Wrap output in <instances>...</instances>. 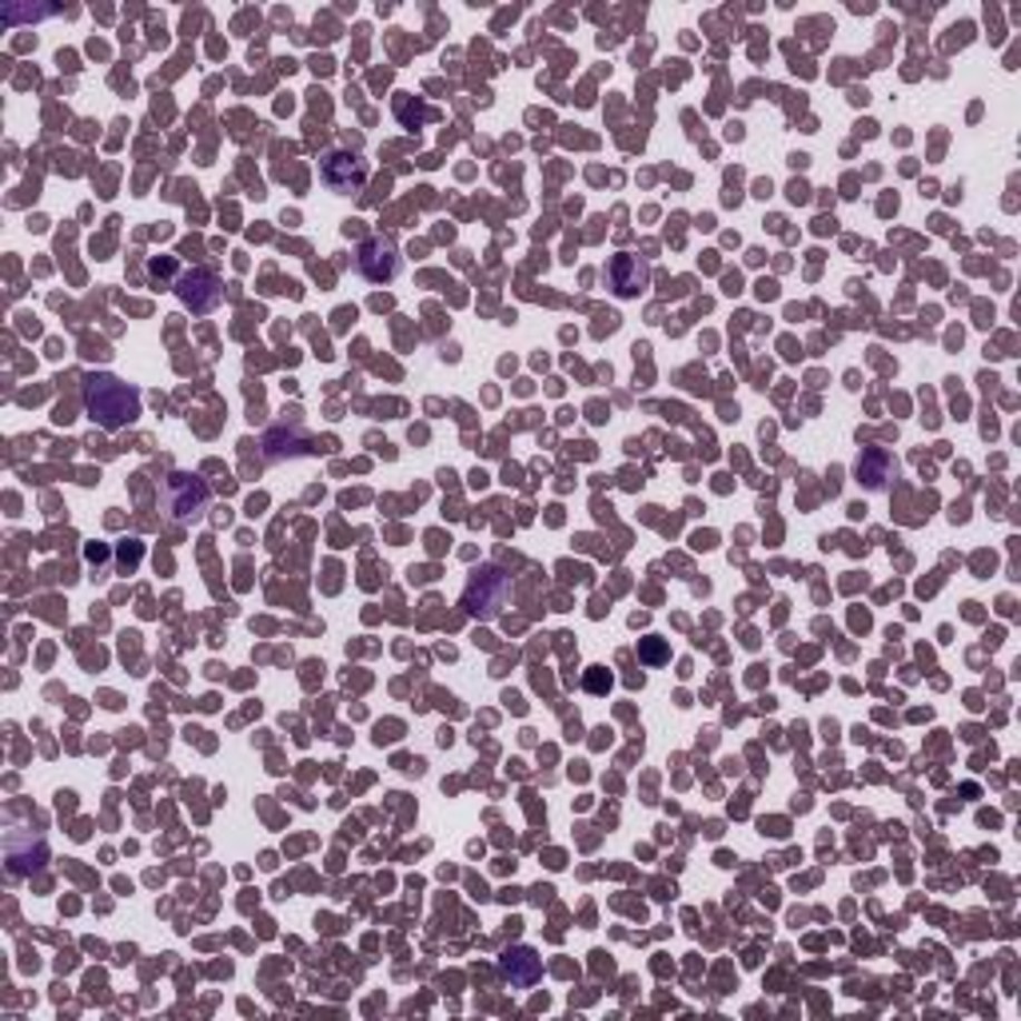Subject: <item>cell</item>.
<instances>
[{
  "label": "cell",
  "mask_w": 1021,
  "mask_h": 1021,
  "mask_svg": "<svg viewBox=\"0 0 1021 1021\" xmlns=\"http://www.w3.org/2000/svg\"><path fill=\"white\" fill-rule=\"evenodd\" d=\"M607 276H611V287L619 292L622 300L639 296L642 287L650 284V267L642 256H630V252H619V256L607 264Z\"/></svg>",
  "instance_id": "obj_9"
},
{
  "label": "cell",
  "mask_w": 1021,
  "mask_h": 1021,
  "mask_svg": "<svg viewBox=\"0 0 1021 1021\" xmlns=\"http://www.w3.org/2000/svg\"><path fill=\"white\" fill-rule=\"evenodd\" d=\"M4 862H9L12 878H29V874H37V870L48 862L45 838L32 834V831H9V838H4Z\"/></svg>",
  "instance_id": "obj_6"
},
{
  "label": "cell",
  "mask_w": 1021,
  "mask_h": 1021,
  "mask_svg": "<svg viewBox=\"0 0 1021 1021\" xmlns=\"http://www.w3.org/2000/svg\"><path fill=\"white\" fill-rule=\"evenodd\" d=\"M854 475H858V483H866L870 491H882V488H890V479L897 475V459L890 455L886 448H862L858 463H854Z\"/></svg>",
  "instance_id": "obj_10"
},
{
  "label": "cell",
  "mask_w": 1021,
  "mask_h": 1021,
  "mask_svg": "<svg viewBox=\"0 0 1021 1021\" xmlns=\"http://www.w3.org/2000/svg\"><path fill=\"white\" fill-rule=\"evenodd\" d=\"M85 411L88 420L105 431H120L140 415V392L116 375H88L85 380Z\"/></svg>",
  "instance_id": "obj_1"
},
{
  "label": "cell",
  "mask_w": 1021,
  "mask_h": 1021,
  "mask_svg": "<svg viewBox=\"0 0 1021 1021\" xmlns=\"http://www.w3.org/2000/svg\"><path fill=\"white\" fill-rule=\"evenodd\" d=\"M507 599H511V575L499 571V567H483V571L471 575L468 591H463V607H468V615H475V619H499V611L507 607Z\"/></svg>",
  "instance_id": "obj_2"
},
{
  "label": "cell",
  "mask_w": 1021,
  "mask_h": 1021,
  "mask_svg": "<svg viewBox=\"0 0 1021 1021\" xmlns=\"http://www.w3.org/2000/svg\"><path fill=\"white\" fill-rule=\"evenodd\" d=\"M499 974L516 985V990H531V985L543 978V958L534 954L531 945H511V950H503V958H499Z\"/></svg>",
  "instance_id": "obj_8"
},
{
  "label": "cell",
  "mask_w": 1021,
  "mask_h": 1021,
  "mask_svg": "<svg viewBox=\"0 0 1021 1021\" xmlns=\"http://www.w3.org/2000/svg\"><path fill=\"white\" fill-rule=\"evenodd\" d=\"M264 448H267V455L272 459H284V455H307V440L300 435V431H287L284 435V428H272L267 431V440H264Z\"/></svg>",
  "instance_id": "obj_11"
},
{
  "label": "cell",
  "mask_w": 1021,
  "mask_h": 1021,
  "mask_svg": "<svg viewBox=\"0 0 1021 1021\" xmlns=\"http://www.w3.org/2000/svg\"><path fill=\"white\" fill-rule=\"evenodd\" d=\"M355 267H360L363 279L372 284H392L400 276V248H395L387 236H367L355 248Z\"/></svg>",
  "instance_id": "obj_4"
},
{
  "label": "cell",
  "mask_w": 1021,
  "mask_h": 1021,
  "mask_svg": "<svg viewBox=\"0 0 1021 1021\" xmlns=\"http://www.w3.org/2000/svg\"><path fill=\"white\" fill-rule=\"evenodd\" d=\"M639 655L647 662H662V659H667V642H662V639H642L639 642Z\"/></svg>",
  "instance_id": "obj_12"
},
{
  "label": "cell",
  "mask_w": 1021,
  "mask_h": 1021,
  "mask_svg": "<svg viewBox=\"0 0 1021 1021\" xmlns=\"http://www.w3.org/2000/svg\"><path fill=\"white\" fill-rule=\"evenodd\" d=\"M607 687H611V675H607V670H602V667L587 670V690H591V695H602Z\"/></svg>",
  "instance_id": "obj_13"
},
{
  "label": "cell",
  "mask_w": 1021,
  "mask_h": 1021,
  "mask_svg": "<svg viewBox=\"0 0 1021 1021\" xmlns=\"http://www.w3.org/2000/svg\"><path fill=\"white\" fill-rule=\"evenodd\" d=\"M164 507L173 523H196L208 511V483L196 475H173L164 483Z\"/></svg>",
  "instance_id": "obj_3"
},
{
  "label": "cell",
  "mask_w": 1021,
  "mask_h": 1021,
  "mask_svg": "<svg viewBox=\"0 0 1021 1021\" xmlns=\"http://www.w3.org/2000/svg\"><path fill=\"white\" fill-rule=\"evenodd\" d=\"M320 176H324V184L332 192H355L367 180V164L355 153H327L324 164H320Z\"/></svg>",
  "instance_id": "obj_7"
},
{
  "label": "cell",
  "mask_w": 1021,
  "mask_h": 1021,
  "mask_svg": "<svg viewBox=\"0 0 1021 1021\" xmlns=\"http://www.w3.org/2000/svg\"><path fill=\"white\" fill-rule=\"evenodd\" d=\"M176 296H180L184 307L204 315V312H216V307H220L224 284L216 272H208V267H192V272H184V276L176 279Z\"/></svg>",
  "instance_id": "obj_5"
}]
</instances>
